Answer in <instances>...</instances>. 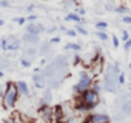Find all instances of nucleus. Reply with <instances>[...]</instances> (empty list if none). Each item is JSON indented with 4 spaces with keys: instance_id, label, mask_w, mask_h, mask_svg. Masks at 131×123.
Returning a JSON list of instances; mask_svg holds the SVG:
<instances>
[{
    "instance_id": "obj_1",
    "label": "nucleus",
    "mask_w": 131,
    "mask_h": 123,
    "mask_svg": "<svg viewBox=\"0 0 131 123\" xmlns=\"http://www.w3.org/2000/svg\"><path fill=\"white\" fill-rule=\"evenodd\" d=\"M18 90L16 87V83L14 82H7L5 85V90H4V96H3V106L5 109H12L17 100H18Z\"/></svg>"
},
{
    "instance_id": "obj_2",
    "label": "nucleus",
    "mask_w": 131,
    "mask_h": 123,
    "mask_svg": "<svg viewBox=\"0 0 131 123\" xmlns=\"http://www.w3.org/2000/svg\"><path fill=\"white\" fill-rule=\"evenodd\" d=\"M118 76H119V69L118 67L114 64V66H109L107 72H105V76H104V89L107 91H116L117 87H118Z\"/></svg>"
},
{
    "instance_id": "obj_3",
    "label": "nucleus",
    "mask_w": 131,
    "mask_h": 123,
    "mask_svg": "<svg viewBox=\"0 0 131 123\" xmlns=\"http://www.w3.org/2000/svg\"><path fill=\"white\" fill-rule=\"evenodd\" d=\"M81 101L88 106L89 110H91L99 104V95L94 92L91 89H89L81 94Z\"/></svg>"
},
{
    "instance_id": "obj_4",
    "label": "nucleus",
    "mask_w": 131,
    "mask_h": 123,
    "mask_svg": "<svg viewBox=\"0 0 131 123\" xmlns=\"http://www.w3.org/2000/svg\"><path fill=\"white\" fill-rule=\"evenodd\" d=\"M91 81H93V80H91V76H89L86 72H81V73H80V80H79V83H77L80 95H81L84 91H86V90L90 89V86L93 85Z\"/></svg>"
},
{
    "instance_id": "obj_5",
    "label": "nucleus",
    "mask_w": 131,
    "mask_h": 123,
    "mask_svg": "<svg viewBox=\"0 0 131 123\" xmlns=\"http://www.w3.org/2000/svg\"><path fill=\"white\" fill-rule=\"evenodd\" d=\"M88 120L90 123H109L111 117L104 113H93L88 117Z\"/></svg>"
},
{
    "instance_id": "obj_6",
    "label": "nucleus",
    "mask_w": 131,
    "mask_h": 123,
    "mask_svg": "<svg viewBox=\"0 0 131 123\" xmlns=\"http://www.w3.org/2000/svg\"><path fill=\"white\" fill-rule=\"evenodd\" d=\"M27 33H32V35H39L40 32H42V31H45V28H44V26L41 24V23H30L28 26H27Z\"/></svg>"
},
{
    "instance_id": "obj_7",
    "label": "nucleus",
    "mask_w": 131,
    "mask_h": 123,
    "mask_svg": "<svg viewBox=\"0 0 131 123\" xmlns=\"http://www.w3.org/2000/svg\"><path fill=\"white\" fill-rule=\"evenodd\" d=\"M7 42H8V45H7V51H8V50H18V49H19L21 42H19V40H18L16 36H8Z\"/></svg>"
},
{
    "instance_id": "obj_8",
    "label": "nucleus",
    "mask_w": 131,
    "mask_h": 123,
    "mask_svg": "<svg viewBox=\"0 0 131 123\" xmlns=\"http://www.w3.org/2000/svg\"><path fill=\"white\" fill-rule=\"evenodd\" d=\"M40 113H41V117H42L46 122H49V120L51 119V117H53V110L49 108V105H42V106L40 108Z\"/></svg>"
},
{
    "instance_id": "obj_9",
    "label": "nucleus",
    "mask_w": 131,
    "mask_h": 123,
    "mask_svg": "<svg viewBox=\"0 0 131 123\" xmlns=\"http://www.w3.org/2000/svg\"><path fill=\"white\" fill-rule=\"evenodd\" d=\"M16 87H17V90H18V92L19 94H22V95H28L30 94V90H28V85L25 82V81H17L16 82Z\"/></svg>"
},
{
    "instance_id": "obj_10",
    "label": "nucleus",
    "mask_w": 131,
    "mask_h": 123,
    "mask_svg": "<svg viewBox=\"0 0 131 123\" xmlns=\"http://www.w3.org/2000/svg\"><path fill=\"white\" fill-rule=\"evenodd\" d=\"M40 72V71H39ZM39 72H36L35 75H34V81H35V86L36 87H39V89H42L44 87V75H41V73H39Z\"/></svg>"
},
{
    "instance_id": "obj_11",
    "label": "nucleus",
    "mask_w": 131,
    "mask_h": 123,
    "mask_svg": "<svg viewBox=\"0 0 131 123\" xmlns=\"http://www.w3.org/2000/svg\"><path fill=\"white\" fill-rule=\"evenodd\" d=\"M121 110L125 115H130L131 114V97H128L122 105H121Z\"/></svg>"
},
{
    "instance_id": "obj_12",
    "label": "nucleus",
    "mask_w": 131,
    "mask_h": 123,
    "mask_svg": "<svg viewBox=\"0 0 131 123\" xmlns=\"http://www.w3.org/2000/svg\"><path fill=\"white\" fill-rule=\"evenodd\" d=\"M23 41L30 42V44H36L39 41V35H32V33H26L23 36Z\"/></svg>"
},
{
    "instance_id": "obj_13",
    "label": "nucleus",
    "mask_w": 131,
    "mask_h": 123,
    "mask_svg": "<svg viewBox=\"0 0 131 123\" xmlns=\"http://www.w3.org/2000/svg\"><path fill=\"white\" fill-rule=\"evenodd\" d=\"M51 100H53L51 91H50V90H46V91L44 92V96H42V99H41V101H42V105H49V104L51 103Z\"/></svg>"
},
{
    "instance_id": "obj_14",
    "label": "nucleus",
    "mask_w": 131,
    "mask_h": 123,
    "mask_svg": "<svg viewBox=\"0 0 131 123\" xmlns=\"http://www.w3.org/2000/svg\"><path fill=\"white\" fill-rule=\"evenodd\" d=\"M66 21H73V22H77V23H81V22H84L77 14H75V13H70L67 17H66Z\"/></svg>"
},
{
    "instance_id": "obj_15",
    "label": "nucleus",
    "mask_w": 131,
    "mask_h": 123,
    "mask_svg": "<svg viewBox=\"0 0 131 123\" xmlns=\"http://www.w3.org/2000/svg\"><path fill=\"white\" fill-rule=\"evenodd\" d=\"M53 114H55V117H57L58 119H60V118L63 117V109H62V106L57 105L55 109H54V113H53Z\"/></svg>"
},
{
    "instance_id": "obj_16",
    "label": "nucleus",
    "mask_w": 131,
    "mask_h": 123,
    "mask_svg": "<svg viewBox=\"0 0 131 123\" xmlns=\"http://www.w3.org/2000/svg\"><path fill=\"white\" fill-rule=\"evenodd\" d=\"M96 36H98L100 40H103V41H107V40H108V35H107L104 31H96Z\"/></svg>"
},
{
    "instance_id": "obj_17",
    "label": "nucleus",
    "mask_w": 131,
    "mask_h": 123,
    "mask_svg": "<svg viewBox=\"0 0 131 123\" xmlns=\"http://www.w3.org/2000/svg\"><path fill=\"white\" fill-rule=\"evenodd\" d=\"M68 49H72V50H80V45L77 44H67L66 45V50H68Z\"/></svg>"
},
{
    "instance_id": "obj_18",
    "label": "nucleus",
    "mask_w": 131,
    "mask_h": 123,
    "mask_svg": "<svg viewBox=\"0 0 131 123\" xmlns=\"http://www.w3.org/2000/svg\"><path fill=\"white\" fill-rule=\"evenodd\" d=\"M23 55H25V56H31V59H32V58L36 55V51H35L34 49H30V50H26Z\"/></svg>"
},
{
    "instance_id": "obj_19",
    "label": "nucleus",
    "mask_w": 131,
    "mask_h": 123,
    "mask_svg": "<svg viewBox=\"0 0 131 123\" xmlns=\"http://www.w3.org/2000/svg\"><path fill=\"white\" fill-rule=\"evenodd\" d=\"M7 45H8V42H7V37H3L2 40H0V46H2V49H3L4 51H7Z\"/></svg>"
},
{
    "instance_id": "obj_20",
    "label": "nucleus",
    "mask_w": 131,
    "mask_h": 123,
    "mask_svg": "<svg viewBox=\"0 0 131 123\" xmlns=\"http://www.w3.org/2000/svg\"><path fill=\"white\" fill-rule=\"evenodd\" d=\"M91 90H93L94 92H96V94L99 95V92L102 91V86H100L99 83H94V85H93V87H91Z\"/></svg>"
},
{
    "instance_id": "obj_21",
    "label": "nucleus",
    "mask_w": 131,
    "mask_h": 123,
    "mask_svg": "<svg viewBox=\"0 0 131 123\" xmlns=\"http://www.w3.org/2000/svg\"><path fill=\"white\" fill-rule=\"evenodd\" d=\"M21 64H22L25 68H28V67L31 66V60H30V59H25V58H23V59L21 60Z\"/></svg>"
},
{
    "instance_id": "obj_22",
    "label": "nucleus",
    "mask_w": 131,
    "mask_h": 123,
    "mask_svg": "<svg viewBox=\"0 0 131 123\" xmlns=\"http://www.w3.org/2000/svg\"><path fill=\"white\" fill-rule=\"evenodd\" d=\"M13 22H16V23H18L19 26H22V24H25L26 18H23V17H21V18H14V19H13Z\"/></svg>"
},
{
    "instance_id": "obj_23",
    "label": "nucleus",
    "mask_w": 131,
    "mask_h": 123,
    "mask_svg": "<svg viewBox=\"0 0 131 123\" xmlns=\"http://www.w3.org/2000/svg\"><path fill=\"white\" fill-rule=\"evenodd\" d=\"M116 12H117V13H127L128 10H127L126 7H117V8H116Z\"/></svg>"
},
{
    "instance_id": "obj_24",
    "label": "nucleus",
    "mask_w": 131,
    "mask_h": 123,
    "mask_svg": "<svg viewBox=\"0 0 131 123\" xmlns=\"http://www.w3.org/2000/svg\"><path fill=\"white\" fill-rule=\"evenodd\" d=\"M76 30H77L81 35H84V36H86V35H88V31H86L85 28H82L81 26H76Z\"/></svg>"
},
{
    "instance_id": "obj_25",
    "label": "nucleus",
    "mask_w": 131,
    "mask_h": 123,
    "mask_svg": "<svg viewBox=\"0 0 131 123\" xmlns=\"http://www.w3.org/2000/svg\"><path fill=\"white\" fill-rule=\"evenodd\" d=\"M96 28H102V30H104V28H107V23L105 22H96Z\"/></svg>"
},
{
    "instance_id": "obj_26",
    "label": "nucleus",
    "mask_w": 131,
    "mask_h": 123,
    "mask_svg": "<svg viewBox=\"0 0 131 123\" xmlns=\"http://www.w3.org/2000/svg\"><path fill=\"white\" fill-rule=\"evenodd\" d=\"M112 40H113V46H114V47H118V45H119L118 37H117L116 35H113V36H112Z\"/></svg>"
},
{
    "instance_id": "obj_27",
    "label": "nucleus",
    "mask_w": 131,
    "mask_h": 123,
    "mask_svg": "<svg viewBox=\"0 0 131 123\" xmlns=\"http://www.w3.org/2000/svg\"><path fill=\"white\" fill-rule=\"evenodd\" d=\"M118 83H119V85L125 83V73H123V72H121L119 76H118Z\"/></svg>"
},
{
    "instance_id": "obj_28",
    "label": "nucleus",
    "mask_w": 131,
    "mask_h": 123,
    "mask_svg": "<svg viewBox=\"0 0 131 123\" xmlns=\"http://www.w3.org/2000/svg\"><path fill=\"white\" fill-rule=\"evenodd\" d=\"M122 40H123V41H127V40H128V33H127V31H123V32H122Z\"/></svg>"
},
{
    "instance_id": "obj_29",
    "label": "nucleus",
    "mask_w": 131,
    "mask_h": 123,
    "mask_svg": "<svg viewBox=\"0 0 131 123\" xmlns=\"http://www.w3.org/2000/svg\"><path fill=\"white\" fill-rule=\"evenodd\" d=\"M130 47H131V39H128V40L125 42V49H126V50H128Z\"/></svg>"
},
{
    "instance_id": "obj_30",
    "label": "nucleus",
    "mask_w": 131,
    "mask_h": 123,
    "mask_svg": "<svg viewBox=\"0 0 131 123\" xmlns=\"http://www.w3.org/2000/svg\"><path fill=\"white\" fill-rule=\"evenodd\" d=\"M4 123H18V122H17V120H16V119L12 117V118H8V119H5V122H4Z\"/></svg>"
},
{
    "instance_id": "obj_31",
    "label": "nucleus",
    "mask_w": 131,
    "mask_h": 123,
    "mask_svg": "<svg viewBox=\"0 0 131 123\" xmlns=\"http://www.w3.org/2000/svg\"><path fill=\"white\" fill-rule=\"evenodd\" d=\"M67 35L75 37V36H76V31H73V30H67Z\"/></svg>"
},
{
    "instance_id": "obj_32",
    "label": "nucleus",
    "mask_w": 131,
    "mask_h": 123,
    "mask_svg": "<svg viewBox=\"0 0 131 123\" xmlns=\"http://www.w3.org/2000/svg\"><path fill=\"white\" fill-rule=\"evenodd\" d=\"M59 41H60V39H59V37H54V39H51V40H50V42H51V44H58Z\"/></svg>"
},
{
    "instance_id": "obj_33",
    "label": "nucleus",
    "mask_w": 131,
    "mask_h": 123,
    "mask_svg": "<svg viewBox=\"0 0 131 123\" xmlns=\"http://www.w3.org/2000/svg\"><path fill=\"white\" fill-rule=\"evenodd\" d=\"M122 21H123L125 23H128V24H131V17H125Z\"/></svg>"
},
{
    "instance_id": "obj_34",
    "label": "nucleus",
    "mask_w": 131,
    "mask_h": 123,
    "mask_svg": "<svg viewBox=\"0 0 131 123\" xmlns=\"http://www.w3.org/2000/svg\"><path fill=\"white\" fill-rule=\"evenodd\" d=\"M0 5H2V7H8L9 3L8 2H0Z\"/></svg>"
},
{
    "instance_id": "obj_35",
    "label": "nucleus",
    "mask_w": 131,
    "mask_h": 123,
    "mask_svg": "<svg viewBox=\"0 0 131 123\" xmlns=\"http://www.w3.org/2000/svg\"><path fill=\"white\" fill-rule=\"evenodd\" d=\"M36 18H37V17H36V16H30V17H28V18H27V21H35V19H36Z\"/></svg>"
},
{
    "instance_id": "obj_36",
    "label": "nucleus",
    "mask_w": 131,
    "mask_h": 123,
    "mask_svg": "<svg viewBox=\"0 0 131 123\" xmlns=\"http://www.w3.org/2000/svg\"><path fill=\"white\" fill-rule=\"evenodd\" d=\"M54 30H55V27H50V28H48V32H54Z\"/></svg>"
},
{
    "instance_id": "obj_37",
    "label": "nucleus",
    "mask_w": 131,
    "mask_h": 123,
    "mask_svg": "<svg viewBox=\"0 0 131 123\" xmlns=\"http://www.w3.org/2000/svg\"><path fill=\"white\" fill-rule=\"evenodd\" d=\"M32 9H34V5H30V7H28V8H27V10H28V12H31V10H32Z\"/></svg>"
},
{
    "instance_id": "obj_38",
    "label": "nucleus",
    "mask_w": 131,
    "mask_h": 123,
    "mask_svg": "<svg viewBox=\"0 0 131 123\" xmlns=\"http://www.w3.org/2000/svg\"><path fill=\"white\" fill-rule=\"evenodd\" d=\"M79 13H80V14H85V10H84V9H79Z\"/></svg>"
},
{
    "instance_id": "obj_39",
    "label": "nucleus",
    "mask_w": 131,
    "mask_h": 123,
    "mask_svg": "<svg viewBox=\"0 0 131 123\" xmlns=\"http://www.w3.org/2000/svg\"><path fill=\"white\" fill-rule=\"evenodd\" d=\"M2 26H4V21H3V19H0V27H2Z\"/></svg>"
},
{
    "instance_id": "obj_40",
    "label": "nucleus",
    "mask_w": 131,
    "mask_h": 123,
    "mask_svg": "<svg viewBox=\"0 0 131 123\" xmlns=\"http://www.w3.org/2000/svg\"><path fill=\"white\" fill-rule=\"evenodd\" d=\"M3 77H4V73H3L2 71H0V78H3Z\"/></svg>"
},
{
    "instance_id": "obj_41",
    "label": "nucleus",
    "mask_w": 131,
    "mask_h": 123,
    "mask_svg": "<svg viewBox=\"0 0 131 123\" xmlns=\"http://www.w3.org/2000/svg\"><path fill=\"white\" fill-rule=\"evenodd\" d=\"M0 94H2V83H0Z\"/></svg>"
},
{
    "instance_id": "obj_42",
    "label": "nucleus",
    "mask_w": 131,
    "mask_h": 123,
    "mask_svg": "<svg viewBox=\"0 0 131 123\" xmlns=\"http://www.w3.org/2000/svg\"><path fill=\"white\" fill-rule=\"evenodd\" d=\"M130 68H131V64H130Z\"/></svg>"
}]
</instances>
